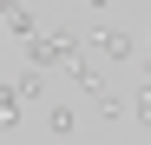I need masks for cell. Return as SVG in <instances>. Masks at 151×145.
I'll return each mask as SVG.
<instances>
[{"mask_svg":"<svg viewBox=\"0 0 151 145\" xmlns=\"http://www.w3.org/2000/svg\"><path fill=\"white\" fill-rule=\"evenodd\" d=\"M92 53H105V59H132L138 40L125 33V27H105V33H92Z\"/></svg>","mask_w":151,"mask_h":145,"instance_id":"2","label":"cell"},{"mask_svg":"<svg viewBox=\"0 0 151 145\" xmlns=\"http://www.w3.org/2000/svg\"><path fill=\"white\" fill-rule=\"evenodd\" d=\"M132 119H138V125H151V86H145L138 99H132Z\"/></svg>","mask_w":151,"mask_h":145,"instance_id":"9","label":"cell"},{"mask_svg":"<svg viewBox=\"0 0 151 145\" xmlns=\"http://www.w3.org/2000/svg\"><path fill=\"white\" fill-rule=\"evenodd\" d=\"M0 20H7V27H13L20 40H33V33H40V13L27 7V0H13V7H7V13H0Z\"/></svg>","mask_w":151,"mask_h":145,"instance_id":"3","label":"cell"},{"mask_svg":"<svg viewBox=\"0 0 151 145\" xmlns=\"http://www.w3.org/2000/svg\"><path fill=\"white\" fill-rule=\"evenodd\" d=\"M7 7H13V0H0V13H7Z\"/></svg>","mask_w":151,"mask_h":145,"instance_id":"11","label":"cell"},{"mask_svg":"<svg viewBox=\"0 0 151 145\" xmlns=\"http://www.w3.org/2000/svg\"><path fill=\"white\" fill-rule=\"evenodd\" d=\"M27 59H33V72H46V66H72V59H79V33L46 27V33L27 40Z\"/></svg>","mask_w":151,"mask_h":145,"instance_id":"1","label":"cell"},{"mask_svg":"<svg viewBox=\"0 0 151 145\" xmlns=\"http://www.w3.org/2000/svg\"><path fill=\"white\" fill-rule=\"evenodd\" d=\"M13 92H20V106H33L40 92H46V72H33V66H27V72L13 79Z\"/></svg>","mask_w":151,"mask_h":145,"instance_id":"4","label":"cell"},{"mask_svg":"<svg viewBox=\"0 0 151 145\" xmlns=\"http://www.w3.org/2000/svg\"><path fill=\"white\" fill-rule=\"evenodd\" d=\"M72 125H79L72 106H46V132H72Z\"/></svg>","mask_w":151,"mask_h":145,"instance_id":"7","label":"cell"},{"mask_svg":"<svg viewBox=\"0 0 151 145\" xmlns=\"http://www.w3.org/2000/svg\"><path fill=\"white\" fill-rule=\"evenodd\" d=\"M27 119V106H20V92L13 86H0V125H20Z\"/></svg>","mask_w":151,"mask_h":145,"instance_id":"6","label":"cell"},{"mask_svg":"<svg viewBox=\"0 0 151 145\" xmlns=\"http://www.w3.org/2000/svg\"><path fill=\"white\" fill-rule=\"evenodd\" d=\"M92 99H99V119H125V99H118L112 86H105V92H92Z\"/></svg>","mask_w":151,"mask_h":145,"instance_id":"8","label":"cell"},{"mask_svg":"<svg viewBox=\"0 0 151 145\" xmlns=\"http://www.w3.org/2000/svg\"><path fill=\"white\" fill-rule=\"evenodd\" d=\"M86 7H112V0H86Z\"/></svg>","mask_w":151,"mask_h":145,"instance_id":"10","label":"cell"},{"mask_svg":"<svg viewBox=\"0 0 151 145\" xmlns=\"http://www.w3.org/2000/svg\"><path fill=\"white\" fill-rule=\"evenodd\" d=\"M72 79H79V92H105V72L92 59H72Z\"/></svg>","mask_w":151,"mask_h":145,"instance_id":"5","label":"cell"}]
</instances>
